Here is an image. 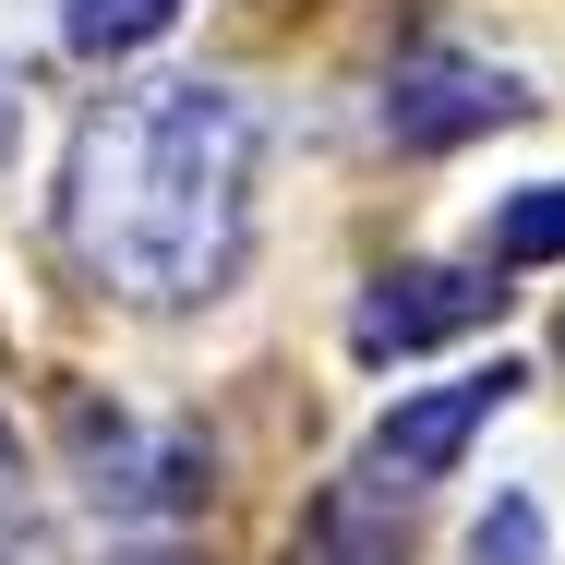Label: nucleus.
I'll list each match as a JSON object with an SVG mask.
<instances>
[{
	"label": "nucleus",
	"instance_id": "obj_3",
	"mask_svg": "<svg viewBox=\"0 0 565 565\" xmlns=\"http://www.w3.org/2000/svg\"><path fill=\"white\" fill-rule=\"evenodd\" d=\"M530 97L493 73V61H469V49H422V61H397V85H385V132L397 145H457V132H493V120H518Z\"/></svg>",
	"mask_w": 565,
	"mask_h": 565
},
{
	"label": "nucleus",
	"instance_id": "obj_1",
	"mask_svg": "<svg viewBox=\"0 0 565 565\" xmlns=\"http://www.w3.org/2000/svg\"><path fill=\"white\" fill-rule=\"evenodd\" d=\"M253 145L265 120L228 85H145L109 97L73 145V253L120 301L181 313L217 301L253 241Z\"/></svg>",
	"mask_w": 565,
	"mask_h": 565
},
{
	"label": "nucleus",
	"instance_id": "obj_9",
	"mask_svg": "<svg viewBox=\"0 0 565 565\" xmlns=\"http://www.w3.org/2000/svg\"><path fill=\"white\" fill-rule=\"evenodd\" d=\"M145 565H181V554H145Z\"/></svg>",
	"mask_w": 565,
	"mask_h": 565
},
{
	"label": "nucleus",
	"instance_id": "obj_4",
	"mask_svg": "<svg viewBox=\"0 0 565 565\" xmlns=\"http://www.w3.org/2000/svg\"><path fill=\"white\" fill-rule=\"evenodd\" d=\"M505 289L493 277H469V265H397L373 301H361V326L349 338L373 349V361H397V349H434V338H457V326H481Z\"/></svg>",
	"mask_w": 565,
	"mask_h": 565
},
{
	"label": "nucleus",
	"instance_id": "obj_8",
	"mask_svg": "<svg viewBox=\"0 0 565 565\" xmlns=\"http://www.w3.org/2000/svg\"><path fill=\"white\" fill-rule=\"evenodd\" d=\"M0 505H12V434H0Z\"/></svg>",
	"mask_w": 565,
	"mask_h": 565
},
{
	"label": "nucleus",
	"instance_id": "obj_7",
	"mask_svg": "<svg viewBox=\"0 0 565 565\" xmlns=\"http://www.w3.org/2000/svg\"><path fill=\"white\" fill-rule=\"evenodd\" d=\"M469 565H542V505L530 493H493V518L469 530Z\"/></svg>",
	"mask_w": 565,
	"mask_h": 565
},
{
	"label": "nucleus",
	"instance_id": "obj_2",
	"mask_svg": "<svg viewBox=\"0 0 565 565\" xmlns=\"http://www.w3.org/2000/svg\"><path fill=\"white\" fill-rule=\"evenodd\" d=\"M505 397H518V361H493V373H457V385H422V397H397V409L373 422V446H361V481H349V493H373V505H409L422 481H446L457 457H469V434H481Z\"/></svg>",
	"mask_w": 565,
	"mask_h": 565
},
{
	"label": "nucleus",
	"instance_id": "obj_6",
	"mask_svg": "<svg viewBox=\"0 0 565 565\" xmlns=\"http://www.w3.org/2000/svg\"><path fill=\"white\" fill-rule=\"evenodd\" d=\"M565 253V181H530L493 205V265H554Z\"/></svg>",
	"mask_w": 565,
	"mask_h": 565
},
{
	"label": "nucleus",
	"instance_id": "obj_5",
	"mask_svg": "<svg viewBox=\"0 0 565 565\" xmlns=\"http://www.w3.org/2000/svg\"><path fill=\"white\" fill-rule=\"evenodd\" d=\"M169 24H181V0H73V12H61V36H73L85 61H120V49L169 36Z\"/></svg>",
	"mask_w": 565,
	"mask_h": 565
}]
</instances>
